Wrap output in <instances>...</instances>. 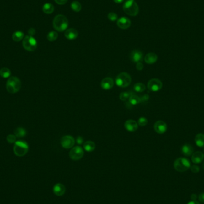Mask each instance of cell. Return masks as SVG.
<instances>
[{
	"mask_svg": "<svg viewBox=\"0 0 204 204\" xmlns=\"http://www.w3.org/2000/svg\"><path fill=\"white\" fill-rule=\"evenodd\" d=\"M108 18L109 20L112 21V22L116 21V20H117L118 19V15L115 13L114 12L109 13L108 15Z\"/></svg>",
	"mask_w": 204,
	"mask_h": 204,
	"instance_id": "33",
	"label": "cell"
},
{
	"mask_svg": "<svg viewBox=\"0 0 204 204\" xmlns=\"http://www.w3.org/2000/svg\"><path fill=\"white\" fill-rule=\"evenodd\" d=\"M191 169L192 171V173H198L200 170V168L198 167V165H192V167H191Z\"/></svg>",
	"mask_w": 204,
	"mask_h": 204,
	"instance_id": "35",
	"label": "cell"
},
{
	"mask_svg": "<svg viewBox=\"0 0 204 204\" xmlns=\"http://www.w3.org/2000/svg\"><path fill=\"white\" fill-rule=\"evenodd\" d=\"M123 10L126 14L131 16H137L139 12V8L136 1L127 0L123 6Z\"/></svg>",
	"mask_w": 204,
	"mask_h": 204,
	"instance_id": "2",
	"label": "cell"
},
{
	"mask_svg": "<svg viewBox=\"0 0 204 204\" xmlns=\"http://www.w3.org/2000/svg\"><path fill=\"white\" fill-rule=\"evenodd\" d=\"M28 32L29 35L31 36H34L35 34V33H36V30H35L34 28H30L28 30Z\"/></svg>",
	"mask_w": 204,
	"mask_h": 204,
	"instance_id": "36",
	"label": "cell"
},
{
	"mask_svg": "<svg viewBox=\"0 0 204 204\" xmlns=\"http://www.w3.org/2000/svg\"><path fill=\"white\" fill-rule=\"evenodd\" d=\"M143 56V55L141 51L138 50H134L132 51L130 56V58L132 62L138 63L142 60Z\"/></svg>",
	"mask_w": 204,
	"mask_h": 204,
	"instance_id": "14",
	"label": "cell"
},
{
	"mask_svg": "<svg viewBox=\"0 0 204 204\" xmlns=\"http://www.w3.org/2000/svg\"><path fill=\"white\" fill-rule=\"evenodd\" d=\"M54 1L59 5H64L67 2V0H54Z\"/></svg>",
	"mask_w": 204,
	"mask_h": 204,
	"instance_id": "38",
	"label": "cell"
},
{
	"mask_svg": "<svg viewBox=\"0 0 204 204\" xmlns=\"http://www.w3.org/2000/svg\"><path fill=\"white\" fill-rule=\"evenodd\" d=\"M22 83L16 77H12L7 81L6 89L8 92L10 93H16L20 90Z\"/></svg>",
	"mask_w": 204,
	"mask_h": 204,
	"instance_id": "3",
	"label": "cell"
},
{
	"mask_svg": "<svg viewBox=\"0 0 204 204\" xmlns=\"http://www.w3.org/2000/svg\"><path fill=\"white\" fill-rule=\"evenodd\" d=\"M134 1H136V0H134Z\"/></svg>",
	"mask_w": 204,
	"mask_h": 204,
	"instance_id": "45",
	"label": "cell"
},
{
	"mask_svg": "<svg viewBox=\"0 0 204 204\" xmlns=\"http://www.w3.org/2000/svg\"><path fill=\"white\" fill-rule=\"evenodd\" d=\"M146 89V86L144 84L141 83H138L134 84V90L138 93H142Z\"/></svg>",
	"mask_w": 204,
	"mask_h": 204,
	"instance_id": "30",
	"label": "cell"
},
{
	"mask_svg": "<svg viewBox=\"0 0 204 204\" xmlns=\"http://www.w3.org/2000/svg\"><path fill=\"white\" fill-rule=\"evenodd\" d=\"M66 191V188L65 186L61 183H57L53 187V192L54 194L58 196L63 195Z\"/></svg>",
	"mask_w": 204,
	"mask_h": 204,
	"instance_id": "17",
	"label": "cell"
},
{
	"mask_svg": "<svg viewBox=\"0 0 204 204\" xmlns=\"http://www.w3.org/2000/svg\"><path fill=\"white\" fill-rule=\"evenodd\" d=\"M14 135L16 136V137H18V138L24 137L26 135V131L24 128L19 127L15 130Z\"/></svg>",
	"mask_w": 204,
	"mask_h": 204,
	"instance_id": "25",
	"label": "cell"
},
{
	"mask_svg": "<svg viewBox=\"0 0 204 204\" xmlns=\"http://www.w3.org/2000/svg\"><path fill=\"white\" fill-rule=\"evenodd\" d=\"M148 88L153 92L158 91L162 88V83L157 78H152L148 83Z\"/></svg>",
	"mask_w": 204,
	"mask_h": 204,
	"instance_id": "9",
	"label": "cell"
},
{
	"mask_svg": "<svg viewBox=\"0 0 204 204\" xmlns=\"http://www.w3.org/2000/svg\"><path fill=\"white\" fill-rule=\"evenodd\" d=\"M54 7L53 5L51 3H46L42 7V11L45 14H50L54 12Z\"/></svg>",
	"mask_w": 204,
	"mask_h": 204,
	"instance_id": "23",
	"label": "cell"
},
{
	"mask_svg": "<svg viewBox=\"0 0 204 204\" xmlns=\"http://www.w3.org/2000/svg\"><path fill=\"white\" fill-rule=\"evenodd\" d=\"M195 142L197 146L199 148H204V134L199 133L195 138Z\"/></svg>",
	"mask_w": 204,
	"mask_h": 204,
	"instance_id": "21",
	"label": "cell"
},
{
	"mask_svg": "<svg viewBox=\"0 0 204 204\" xmlns=\"http://www.w3.org/2000/svg\"><path fill=\"white\" fill-rule=\"evenodd\" d=\"M187 204H199V203L197 201H192L189 202Z\"/></svg>",
	"mask_w": 204,
	"mask_h": 204,
	"instance_id": "42",
	"label": "cell"
},
{
	"mask_svg": "<svg viewBox=\"0 0 204 204\" xmlns=\"http://www.w3.org/2000/svg\"><path fill=\"white\" fill-rule=\"evenodd\" d=\"M114 81L112 78L110 77L104 78L101 82V87L103 90H110L114 87Z\"/></svg>",
	"mask_w": 204,
	"mask_h": 204,
	"instance_id": "15",
	"label": "cell"
},
{
	"mask_svg": "<svg viewBox=\"0 0 204 204\" xmlns=\"http://www.w3.org/2000/svg\"><path fill=\"white\" fill-rule=\"evenodd\" d=\"M60 143L65 149H70L75 144V139L69 135H66L61 138Z\"/></svg>",
	"mask_w": 204,
	"mask_h": 204,
	"instance_id": "10",
	"label": "cell"
},
{
	"mask_svg": "<svg viewBox=\"0 0 204 204\" xmlns=\"http://www.w3.org/2000/svg\"><path fill=\"white\" fill-rule=\"evenodd\" d=\"M24 48L28 51H34L37 47V41L33 36L26 35L23 39Z\"/></svg>",
	"mask_w": 204,
	"mask_h": 204,
	"instance_id": "7",
	"label": "cell"
},
{
	"mask_svg": "<svg viewBox=\"0 0 204 204\" xmlns=\"http://www.w3.org/2000/svg\"><path fill=\"white\" fill-rule=\"evenodd\" d=\"M191 162L185 158H179L174 163V167L178 172H185L191 168Z\"/></svg>",
	"mask_w": 204,
	"mask_h": 204,
	"instance_id": "5",
	"label": "cell"
},
{
	"mask_svg": "<svg viewBox=\"0 0 204 204\" xmlns=\"http://www.w3.org/2000/svg\"></svg>",
	"mask_w": 204,
	"mask_h": 204,
	"instance_id": "44",
	"label": "cell"
},
{
	"mask_svg": "<svg viewBox=\"0 0 204 204\" xmlns=\"http://www.w3.org/2000/svg\"><path fill=\"white\" fill-rule=\"evenodd\" d=\"M129 102L132 105H136L141 102V99L135 94H132L129 98Z\"/></svg>",
	"mask_w": 204,
	"mask_h": 204,
	"instance_id": "27",
	"label": "cell"
},
{
	"mask_svg": "<svg viewBox=\"0 0 204 204\" xmlns=\"http://www.w3.org/2000/svg\"><path fill=\"white\" fill-rule=\"evenodd\" d=\"M204 159V154L201 151L194 152L192 155V161L194 164H199Z\"/></svg>",
	"mask_w": 204,
	"mask_h": 204,
	"instance_id": "18",
	"label": "cell"
},
{
	"mask_svg": "<svg viewBox=\"0 0 204 204\" xmlns=\"http://www.w3.org/2000/svg\"><path fill=\"white\" fill-rule=\"evenodd\" d=\"M0 75L3 78H8L11 75V71L7 67H3L0 69Z\"/></svg>",
	"mask_w": 204,
	"mask_h": 204,
	"instance_id": "28",
	"label": "cell"
},
{
	"mask_svg": "<svg viewBox=\"0 0 204 204\" xmlns=\"http://www.w3.org/2000/svg\"><path fill=\"white\" fill-rule=\"evenodd\" d=\"M148 121L146 118L141 117L138 119V125L141 126H146L148 124Z\"/></svg>",
	"mask_w": 204,
	"mask_h": 204,
	"instance_id": "32",
	"label": "cell"
},
{
	"mask_svg": "<svg viewBox=\"0 0 204 204\" xmlns=\"http://www.w3.org/2000/svg\"><path fill=\"white\" fill-rule=\"evenodd\" d=\"M203 168H204V164H203Z\"/></svg>",
	"mask_w": 204,
	"mask_h": 204,
	"instance_id": "43",
	"label": "cell"
},
{
	"mask_svg": "<svg viewBox=\"0 0 204 204\" xmlns=\"http://www.w3.org/2000/svg\"><path fill=\"white\" fill-rule=\"evenodd\" d=\"M143 67H144V66H143V63H142L141 62L137 63V65H136V68H137V69L138 70V71H142V70L143 69Z\"/></svg>",
	"mask_w": 204,
	"mask_h": 204,
	"instance_id": "37",
	"label": "cell"
},
{
	"mask_svg": "<svg viewBox=\"0 0 204 204\" xmlns=\"http://www.w3.org/2000/svg\"><path fill=\"white\" fill-rule=\"evenodd\" d=\"M7 140L9 143H14L16 142V137L15 135L9 134L7 137Z\"/></svg>",
	"mask_w": 204,
	"mask_h": 204,
	"instance_id": "34",
	"label": "cell"
},
{
	"mask_svg": "<svg viewBox=\"0 0 204 204\" xmlns=\"http://www.w3.org/2000/svg\"><path fill=\"white\" fill-rule=\"evenodd\" d=\"M132 94L129 92H122L120 95V99L122 101H126L128 99H129Z\"/></svg>",
	"mask_w": 204,
	"mask_h": 204,
	"instance_id": "31",
	"label": "cell"
},
{
	"mask_svg": "<svg viewBox=\"0 0 204 204\" xmlns=\"http://www.w3.org/2000/svg\"><path fill=\"white\" fill-rule=\"evenodd\" d=\"M154 130L157 133L162 134L167 132V125L163 121H158L154 124Z\"/></svg>",
	"mask_w": 204,
	"mask_h": 204,
	"instance_id": "11",
	"label": "cell"
},
{
	"mask_svg": "<svg viewBox=\"0 0 204 204\" xmlns=\"http://www.w3.org/2000/svg\"><path fill=\"white\" fill-rule=\"evenodd\" d=\"M132 24L130 19L126 17H122L117 20V26L122 30H126Z\"/></svg>",
	"mask_w": 204,
	"mask_h": 204,
	"instance_id": "12",
	"label": "cell"
},
{
	"mask_svg": "<svg viewBox=\"0 0 204 204\" xmlns=\"http://www.w3.org/2000/svg\"><path fill=\"white\" fill-rule=\"evenodd\" d=\"M65 36L69 40H73L78 37V32L74 28H69L65 30Z\"/></svg>",
	"mask_w": 204,
	"mask_h": 204,
	"instance_id": "16",
	"label": "cell"
},
{
	"mask_svg": "<svg viewBox=\"0 0 204 204\" xmlns=\"http://www.w3.org/2000/svg\"><path fill=\"white\" fill-rule=\"evenodd\" d=\"M71 7L72 10H73L75 12H79L82 9V6L81 3L78 1H74L72 2L71 4Z\"/></svg>",
	"mask_w": 204,
	"mask_h": 204,
	"instance_id": "26",
	"label": "cell"
},
{
	"mask_svg": "<svg viewBox=\"0 0 204 204\" xmlns=\"http://www.w3.org/2000/svg\"><path fill=\"white\" fill-rule=\"evenodd\" d=\"M158 60V56L154 53H149L145 56L144 61L147 64L152 65Z\"/></svg>",
	"mask_w": 204,
	"mask_h": 204,
	"instance_id": "19",
	"label": "cell"
},
{
	"mask_svg": "<svg viewBox=\"0 0 204 204\" xmlns=\"http://www.w3.org/2000/svg\"><path fill=\"white\" fill-rule=\"evenodd\" d=\"M181 152L185 156H191L193 153V148L191 144H184L181 147Z\"/></svg>",
	"mask_w": 204,
	"mask_h": 204,
	"instance_id": "20",
	"label": "cell"
},
{
	"mask_svg": "<svg viewBox=\"0 0 204 204\" xmlns=\"http://www.w3.org/2000/svg\"><path fill=\"white\" fill-rule=\"evenodd\" d=\"M114 1L115 3H117V4H120L121 3H122L124 0H113Z\"/></svg>",
	"mask_w": 204,
	"mask_h": 204,
	"instance_id": "41",
	"label": "cell"
},
{
	"mask_svg": "<svg viewBox=\"0 0 204 204\" xmlns=\"http://www.w3.org/2000/svg\"><path fill=\"white\" fill-rule=\"evenodd\" d=\"M198 199L200 202L204 203V193H202L199 195Z\"/></svg>",
	"mask_w": 204,
	"mask_h": 204,
	"instance_id": "39",
	"label": "cell"
},
{
	"mask_svg": "<svg viewBox=\"0 0 204 204\" xmlns=\"http://www.w3.org/2000/svg\"><path fill=\"white\" fill-rule=\"evenodd\" d=\"M191 198L192 199V201H196L197 199V195L196 194H192Z\"/></svg>",
	"mask_w": 204,
	"mask_h": 204,
	"instance_id": "40",
	"label": "cell"
},
{
	"mask_svg": "<svg viewBox=\"0 0 204 204\" xmlns=\"http://www.w3.org/2000/svg\"><path fill=\"white\" fill-rule=\"evenodd\" d=\"M58 33L55 31H51L47 34V40L50 42L55 41L58 38Z\"/></svg>",
	"mask_w": 204,
	"mask_h": 204,
	"instance_id": "29",
	"label": "cell"
},
{
	"mask_svg": "<svg viewBox=\"0 0 204 204\" xmlns=\"http://www.w3.org/2000/svg\"><path fill=\"white\" fill-rule=\"evenodd\" d=\"M53 24L54 29L57 31L63 32L67 30L69 25V21L65 16L59 14L54 18Z\"/></svg>",
	"mask_w": 204,
	"mask_h": 204,
	"instance_id": "1",
	"label": "cell"
},
{
	"mask_svg": "<svg viewBox=\"0 0 204 204\" xmlns=\"http://www.w3.org/2000/svg\"><path fill=\"white\" fill-rule=\"evenodd\" d=\"M84 156V150L80 146H75L69 152V157L73 161L81 159Z\"/></svg>",
	"mask_w": 204,
	"mask_h": 204,
	"instance_id": "8",
	"label": "cell"
},
{
	"mask_svg": "<svg viewBox=\"0 0 204 204\" xmlns=\"http://www.w3.org/2000/svg\"><path fill=\"white\" fill-rule=\"evenodd\" d=\"M124 126L128 132H134L138 129V123L134 120H128L126 121Z\"/></svg>",
	"mask_w": 204,
	"mask_h": 204,
	"instance_id": "13",
	"label": "cell"
},
{
	"mask_svg": "<svg viewBox=\"0 0 204 204\" xmlns=\"http://www.w3.org/2000/svg\"><path fill=\"white\" fill-rule=\"evenodd\" d=\"M24 38V34L22 31H16L12 35V39L15 42H19Z\"/></svg>",
	"mask_w": 204,
	"mask_h": 204,
	"instance_id": "24",
	"label": "cell"
},
{
	"mask_svg": "<svg viewBox=\"0 0 204 204\" xmlns=\"http://www.w3.org/2000/svg\"><path fill=\"white\" fill-rule=\"evenodd\" d=\"M132 83V78L126 72H122L116 78V84L121 88H125Z\"/></svg>",
	"mask_w": 204,
	"mask_h": 204,
	"instance_id": "6",
	"label": "cell"
},
{
	"mask_svg": "<svg viewBox=\"0 0 204 204\" xmlns=\"http://www.w3.org/2000/svg\"><path fill=\"white\" fill-rule=\"evenodd\" d=\"M29 150V146L24 140H18L15 142L13 148V150L16 156L22 157L28 153Z\"/></svg>",
	"mask_w": 204,
	"mask_h": 204,
	"instance_id": "4",
	"label": "cell"
},
{
	"mask_svg": "<svg viewBox=\"0 0 204 204\" xmlns=\"http://www.w3.org/2000/svg\"><path fill=\"white\" fill-rule=\"evenodd\" d=\"M84 150L89 152H93L96 148V144L92 141H87L83 145Z\"/></svg>",
	"mask_w": 204,
	"mask_h": 204,
	"instance_id": "22",
	"label": "cell"
}]
</instances>
